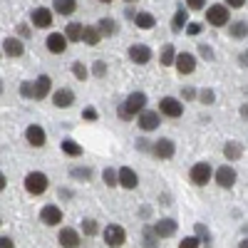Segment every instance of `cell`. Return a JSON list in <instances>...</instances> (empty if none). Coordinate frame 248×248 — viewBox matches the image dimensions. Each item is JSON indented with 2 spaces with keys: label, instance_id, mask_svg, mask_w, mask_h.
<instances>
[{
  "label": "cell",
  "instance_id": "6da1fadb",
  "mask_svg": "<svg viewBox=\"0 0 248 248\" xmlns=\"http://www.w3.org/2000/svg\"><path fill=\"white\" fill-rule=\"evenodd\" d=\"M144 105H147V94H144V92H132L127 99H124V105L117 109V114H119L122 119H132L134 114L139 117L144 109H147Z\"/></svg>",
  "mask_w": 248,
  "mask_h": 248
},
{
  "label": "cell",
  "instance_id": "7a4b0ae2",
  "mask_svg": "<svg viewBox=\"0 0 248 248\" xmlns=\"http://www.w3.org/2000/svg\"><path fill=\"white\" fill-rule=\"evenodd\" d=\"M47 176L43 174V171H32V174H28L25 176V189L32 194V196H40V194H45L47 191Z\"/></svg>",
  "mask_w": 248,
  "mask_h": 248
},
{
  "label": "cell",
  "instance_id": "3957f363",
  "mask_svg": "<svg viewBox=\"0 0 248 248\" xmlns=\"http://www.w3.org/2000/svg\"><path fill=\"white\" fill-rule=\"evenodd\" d=\"M206 20H209V25H214V28L229 25V8L226 5H211L206 10Z\"/></svg>",
  "mask_w": 248,
  "mask_h": 248
},
{
  "label": "cell",
  "instance_id": "277c9868",
  "mask_svg": "<svg viewBox=\"0 0 248 248\" xmlns=\"http://www.w3.org/2000/svg\"><path fill=\"white\" fill-rule=\"evenodd\" d=\"M124 241H127V233H124L122 226L109 223L107 229H105V243H107L109 248H119V246H124Z\"/></svg>",
  "mask_w": 248,
  "mask_h": 248
},
{
  "label": "cell",
  "instance_id": "5b68a950",
  "mask_svg": "<svg viewBox=\"0 0 248 248\" xmlns=\"http://www.w3.org/2000/svg\"><path fill=\"white\" fill-rule=\"evenodd\" d=\"M159 112H161L164 117L176 119V117L184 114V105H181L179 99H174V97H161V102H159Z\"/></svg>",
  "mask_w": 248,
  "mask_h": 248
},
{
  "label": "cell",
  "instance_id": "8992f818",
  "mask_svg": "<svg viewBox=\"0 0 248 248\" xmlns=\"http://www.w3.org/2000/svg\"><path fill=\"white\" fill-rule=\"evenodd\" d=\"M211 164H206V161H199V164H194L191 167V181L196 184V186H203V184H209V179H211Z\"/></svg>",
  "mask_w": 248,
  "mask_h": 248
},
{
  "label": "cell",
  "instance_id": "52a82bcc",
  "mask_svg": "<svg viewBox=\"0 0 248 248\" xmlns=\"http://www.w3.org/2000/svg\"><path fill=\"white\" fill-rule=\"evenodd\" d=\"M214 176H216V184L221 186V189H231V186L236 184V171L231 167H226V164H223L221 169H216Z\"/></svg>",
  "mask_w": 248,
  "mask_h": 248
},
{
  "label": "cell",
  "instance_id": "ba28073f",
  "mask_svg": "<svg viewBox=\"0 0 248 248\" xmlns=\"http://www.w3.org/2000/svg\"><path fill=\"white\" fill-rule=\"evenodd\" d=\"M25 139L30 147H45V129L40 127V124H30L25 129Z\"/></svg>",
  "mask_w": 248,
  "mask_h": 248
},
{
  "label": "cell",
  "instance_id": "9c48e42d",
  "mask_svg": "<svg viewBox=\"0 0 248 248\" xmlns=\"http://www.w3.org/2000/svg\"><path fill=\"white\" fill-rule=\"evenodd\" d=\"M139 129L141 132H154L156 127H159V114L156 112H149V109H144L141 114H139Z\"/></svg>",
  "mask_w": 248,
  "mask_h": 248
},
{
  "label": "cell",
  "instance_id": "30bf717a",
  "mask_svg": "<svg viewBox=\"0 0 248 248\" xmlns=\"http://www.w3.org/2000/svg\"><path fill=\"white\" fill-rule=\"evenodd\" d=\"M176 70H179L181 75H191V72L196 70V57L189 55V52L176 55Z\"/></svg>",
  "mask_w": 248,
  "mask_h": 248
},
{
  "label": "cell",
  "instance_id": "8fae6325",
  "mask_svg": "<svg viewBox=\"0 0 248 248\" xmlns=\"http://www.w3.org/2000/svg\"><path fill=\"white\" fill-rule=\"evenodd\" d=\"M67 43H70L67 35H62V32H52V35L47 37V43H45V45H47V50H50V52L60 55V52H65Z\"/></svg>",
  "mask_w": 248,
  "mask_h": 248
},
{
  "label": "cell",
  "instance_id": "7c38bea8",
  "mask_svg": "<svg viewBox=\"0 0 248 248\" xmlns=\"http://www.w3.org/2000/svg\"><path fill=\"white\" fill-rule=\"evenodd\" d=\"M40 218H43L45 226H57V223H62V211L57 206H45V209L40 211Z\"/></svg>",
  "mask_w": 248,
  "mask_h": 248
},
{
  "label": "cell",
  "instance_id": "4fadbf2b",
  "mask_svg": "<svg viewBox=\"0 0 248 248\" xmlns=\"http://www.w3.org/2000/svg\"><path fill=\"white\" fill-rule=\"evenodd\" d=\"M57 241H60L62 248H77L79 246V233L75 229H62L60 236H57Z\"/></svg>",
  "mask_w": 248,
  "mask_h": 248
},
{
  "label": "cell",
  "instance_id": "5bb4252c",
  "mask_svg": "<svg viewBox=\"0 0 248 248\" xmlns=\"http://www.w3.org/2000/svg\"><path fill=\"white\" fill-rule=\"evenodd\" d=\"M129 57L137 62V65H147V62L152 60V50L147 45H132L129 47Z\"/></svg>",
  "mask_w": 248,
  "mask_h": 248
},
{
  "label": "cell",
  "instance_id": "9a60e30c",
  "mask_svg": "<svg viewBox=\"0 0 248 248\" xmlns=\"http://www.w3.org/2000/svg\"><path fill=\"white\" fill-rule=\"evenodd\" d=\"M32 25L35 28H50L52 25V10H47V8L32 10Z\"/></svg>",
  "mask_w": 248,
  "mask_h": 248
},
{
  "label": "cell",
  "instance_id": "2e32d148",
  "mask_svg": "<svg viewBox=\"0 0 248 248\" xmlns=\"http://www.w3.org/2000/svg\"><path fill=\"white\" fill-rule=\"evenodd\" d=\"M152 149L159 159H171L174 156V141L171 139H159V141H154Z\"/></svg>",
  "mask_w": 248,
  "mask_h": 248
},
{
  "label": "cell",
  "instance_id": "e0dca14e",
  "mask_svg": "<svg viewBox=\"0 0 248 248\" xmlns=\"http://www.w3.org/2000/svg\"><path fill=\"white\" fill-rule=\"evenodd\" d=\"M154 231H156L159 238H169V236L176 233V221H174V218H161V221L154 226Z\"/></svg>",
  "mask_w": 248,
  "mask_h": 248
},
{
  "label": "cell",
  "instance_id": "ac0fdd59",
  "mask_svg": "<svg viewBox=\"0 0 248 248\" xmlns=\"http://www.w3.org/2000/svg\"><path fill=\"white\" fill-rule=\"evenodd\" d=\"M137 184H139V179H137L134 169H129V167L119 169V186H124V189H137Z\"/></svg>",
  "mask_w": 248,
  "mask_h": 248
},
{
  "label": "cell",
  "instance_id": "d6986e66",
  "mask_svg": "<svg viewBox=\"0 0 248 248\" xmlns=\"http://www.w3.org/2000/svg\"><path fill=\"white\" fill-rule=\"evenodd\" d=\"M23 43H20V40L17 37H5L3 40V52L8 55V57H20V55H23Z\"/></svg>",
  "mask_w": 248,
  "mask_h": 248
},
{
  "label": "cell",
  "instance_id": "ffe728a7",
  "mask_svg": "<svg viewBox=\"0 0 248 248\" xmlns=\"http://www.w3.org/2000/svg\"><path fill=\"white\" fill-rule=\"evenodd\" d=\"M50 87H52V79L47 75H40L35 79V99H45L47 92H50Z\"/></svg>",
  "mask_w": 248,
  "mask_h": 248
},
{
  "label": "cell",
  "instance_id": "44dd1931",
  "mask_svg": "<svg viewBox=\"0 0 248 248\" xmlns=\"http://www.w3.org/2000/svg\"><path fill=\"white\" fill-rule=\"evenodd\" d=\"M52 102H55V107L65 109V107H70L72 102H75V92L72 90H57L55 97H52Z\"/></svg>",
  "mask_w": 248,
  "mask_h": 248
},
{
  "label": "cell",
  "instance_id": "7402d4cb",
  "mask_svg": "<svg viewBox=\"0 0 248 248\" xmlns=\"http://www.w3.org/2000/svg\"><path fill=\"white\" fill-rule=\"evenodd\" d=\"M154 15L152 13H137L134 15V25L139 28V30H149V28H154Z\"/></svg>",
  "mask_w": 248,
  "mask_h": 248
},
{
  "label": "cell",
  "instance_id": "603a6c76",
  "mask_svg": "<svg viewBox=\"0 0 248 248\" xmlns=\"http://www.w3.org/2000/svg\"><path fill=\"white\" fill-rule=\"evenodd\" d=\"M55 13H60V15H72L75 10H77V0H55Z\"/></svg>",
  "mask_w": 248,
  "mask_h": 248
},
{
  "label": "cell",
  "instance_id": "cb8c5ba5",
  "mask_svg": "<svg viewBox=\"0 0 248 248\" xmlns=\"http://www.w3.org/2000/svg\"><path fill=\"white\" fill-rule=\"evenodd\" d=\"M67 40L70 43H79L82 37H85V25H79V23H72V25H67Z\"/></svg>",
  "mask_w": 248,
  "mask_h": 248
},
{
  "label": "cell",
  "instance_id": "d4e9b609",
  "mask_svg": "<svg viewBox=\"0 0 248 248\" xmlns=\"http://www.w3.org/2000/svg\"><path fill=\"white\" fill-rule=\"evenodd\" d=\"M223 154H226V159L236 161V159L243 156V147H241L238 141H229V144H226V149H223Z\"/></svg>",
  "mask_w": 248,
  "mask_h": 248
},
{
  "label": "cell",
  "instance_id": "484cf974",
  "mask_svg": "<svg viewBox=\"0 0 248 248\" xmlns=\"http://www.w3.org/2000/svg\"><path fill=\"white\" fill-rule=\"evenodd\" d=\"M97 28H99L102 37H105V35H114V32H117V23H114L112 17H102L99 23H97Z\"/></svg>",
  "mask_w": 248,
  "mask_h": 248
},
{
  "label": "cell",
  "instance_id": "4316f807",
  "mask_svg": "<svg viewBox=\"0 0 248 248\" xmlns=\"http://www.w3.org/2000/svg\"><path fill=\"white\" fill-rule=\"evenodd\" d=\"M186 20H189L186 10H184V8H181V10H176V15H174V20H171V30H174V32H181V30L186 28Z\"/></svg>",
  "mask_w": 248,
  "mask_h": 248
},
{
  "label": "cell",
  "instance_id": "83f0119b",
  "mask_svg": "<svg viewBox=\"0 0 248 248\" xmlns=\"http://www.w3.org/2000/svg\"><path fill=\"white\" fill-rule=\"evenodd\" d=\"M85 40L87 45H99V40H102V32H99V28H94V25H90V28H85Z\"/></svg>",
  "mask_w": 248,
  "mask_h": 248
},
{
  "label": "cell",
  "instance_id": "f1b7e54d",
  "mask_svg": "<svg viewBox=\"0 0 248 248\" xmlns=\"http://www.w3.org/2000/svg\"><path fill=\"white\" fill-rule=\"evenodd\" d=\"M62 152H65L67 156H79L82 154V147H79L75 139H65V141H62Z\"/></svg>",
  "mask_w": 248,
  "mask_h": 248
},
{
  "label": "cell",
  "instance_id": "f546056e",
  "mask_svg": "<svg viewBox=\"0 0 248 248\" xmlns=\"http://www.w3.org/2000/svg\"><path fill=\"white\" fill-rule=\"evenodd\" d=\"M161 65L167 67V65H176V52H174V47L171 45H164V50H161Z\"/></svg>",
  "mask_w": 248,
  "mask_h": 248
},
{
  "label": "cell",
  "instance_id": "4dcf8cb0",
  "mask_svg": "<svg viewBox=\"0 0 248 248\" xmlns=\"http://www.w3.org/2000/svg\"><path fill=\"white\" fill-rule=\"evenodd\" d=\"M231 35L233 37H246L248 35V23H243V20H236V23H231Z\"/></svg>",
  "mask_w": 248,
  "mask_h": 248
},
{
  "label": "cell",
  "instance_id": "1f68e13d",
  "mask_svg": "<svg viewBox=\"0 0 248 248\" xmlns=\"http://www.w3.org/2000/svg\"><path fill=\"white\" fill-rule=\"evenodd\" d=\"M82 233H85V236H94L97 233V221H92V218L82 221Z\"/></svg>",
  "mask_w": 248,
  "mask_h": 248
},
{
  "label": "cell",
  "instance_id": "d6a6232c",
  "mask_svg": "<svg viewBox=\"0 0 248 248\" xmlns=\"http://www.w3.org/2000/svg\"><path fill=\"white\" fill-rule=\"evenodd\" d=\"M196 236H199V241H203V246H211V236L203 223H196Z\"/></svg>",
  "mask_w": 248,
  "mask_h": 248
},
{
  "label": "cell",
  "instance_id": "836d02e7",
  "mask_svg": "<svg viewBox=\"0 0 248 248\" xmlns=\"http://www.w3.org/2000/svg\"><path fill=\"white\" fill-rule=\"evenodd\" d=\"M105 181H107V186H119V171L105 169Z\"/></svg>",
  "mask_w": 248,
  "mask_h": 248
},
{
  "label": "cell",
  "instance_id": "e575fe53",
  "mask_svg": "<svg viewBox=\"0 0 248 248\" xmlns=\"http://www.w3.org/2000/svg\"><path fill=\"white\" fill-rule=\"evenodd\" d=\"M156 231L154 229H144V241H147V248H156Z\"/></svg>",
  "mask_w": 248,
  "mask_h": 248
},
{
  "label": "cell",
  "instance_id": "d590c367",
  "mask_svg": "<svg viewBox=\"0 0 248 248\" xmlns=\"http://www.w3.org/2000/svg\"><path fill=\"white\" fill-rule=\"evenodd\" d=\"M72 72H75L77 79H87V67L82 65V62H75V65H72Z\"/></svg>",
  "mask_w": 248,
  "mask_h": 248
},
{
  "label": "cell",
  "instance_id": "8d00e7d4",
  "mask_svg": "<svg viewBox=\"0 0 248 248\" xmlns=\"http://www.w3.org/2000/svg\"><path fill=\"white\" fill-rule=\"evenodd\" d=\"M20 94L23 97H35V82L30 85V82H23V85H20Z\"/></svg>",
  "mask_w": 248,
  "mask_h": 248
},
{
  "label": "cell",
  "instance_id": "74e56055",
  "mask_svg": "<svg viewBox=\"0 0 248 248\" xmlns=\"http://www.w3.org/2000/svg\"><path fill=\"white\" fill-rule=\"evenodd\" d=\"M72 176H75V179H90V176H92V171H90L87 167H85V169L77 167V169H72Z\"/></svg>",
  "mask_w": 248,
  "mask_h": 248
},
{
  "label": "cell",
  "instance_id": "f35d334b",
  "mask_svg": "<svg viewBox=\"0 0 248 248\" xmlns=\"http://www.w3.org/2000/svg\"><path fill=\"white\" fill-rule=\"evenodd\" d=\"M199 238H194V236H189V238H184L181 243H179V248H199Z\"/></svg>",
  "mask_w": 248,
  "mask_h": 248
},
{
  "label": "cell",
  "instance_id": "ab89813d",
  "mask_svg": "<svg viewBox=\"0 0 248 248\" xmlns=\"http://www.w3.org/2000/svg\"><path fill=\"white\" fill-rule=\"evenodd\" d=\"M92 72H94V77H105L107 75V65H105V62H94Z\"/></svg>",
  "mask_w": 248,
  "mask_h": 248
},
{
  "label": "cell",
  "instance_id": "60d3db41",
  "mask_svg": "<svg viewBox=\"0 0 248 248\" xmlns=\"http://www.w3.org/2000/svg\"><path fill=\"white\" fill-rule=\"evenodd\" d=\"M201 102H206V105H211V102H214V92L211 90H201Z\"/></svg>",
  "mask_w": 248,
  "mask_h": 248
},
{
  "label": "cell",
  "instance_id": "b9f144b4",
  "mask_svg": "<svg viewBox=\"0 0 248 248\" xmlns=\"http://www.w3.org/2000/svg\"><path fill=\"white\" fill-rule=\"evenodd\" d=\"M186 5H189L191 10H201L206 5V0H186Z\"/></svg>",
  "mask_w": 248,
  "mask_h": 248
},
{
  "label": "cell",
  "instance_id": "7bdbcfd3",
  "mask_svg": "<svg viewBox=\"0 0 248 248\" xmlns=\"http://www.w3.org/2000/svg\"><path fill=\"white\" fill-rule=\"evenodd\" d=\"M0 248H15V243H13V238H8V236H3V238H0Z\"/></svg>",
  "mask_w": 248,
  "mask_h": 248
},
{
  "label": "cell",
  "instance_id": "ee69618b",
  "mask_svg": "<svg viewBox=\"0 0 248 248\" xmlns=\"http://www.w3.org/2000/svg\"><path fill=\"white\" fill-rule=\"evenodd\" d=\"M186 32H189V35H199V32H201V25H199V23H191L189 28H186Z\"/></svg>",
  "mask_w": 248,
  "mask_h": 248
},
{
  "label": "cell",
  "instance_id": "f6af8a7d",
  "mask_svg": "<svg viewBox=\"0 0 248 248\" xmlns=\"http://www.w3.org/2000/svg\"><path fill=\"white\" fill-rule=\"evenodd\" d=\"M82 117H85V119H90V122H92V119H97V112H94L92 107H87L85 112H82Z\"/></svg>",
  "mask_w": 248,
  "mask_h": 248
},
{
  "label": "cell",
  "instance_id": "bcb514c9",
  "mask_svg": "<svg viewBox=\"0 0 248 248\" xmlns=\"http://www.w3.org/2000/svg\"><path fill=\"white\" fill-rule=\"evenodd\" d=\"M226 5H229V8H243L246 0H226Z\"/></svg>",
  "mask_w": 248,
  "mask_h": 248
},
{
  "label": "cell",
  "instance_id": "7dc6e473",
  "mask_svg": "<svg viewBox=\"0 0 248 248\" xmlns=\"http://www.w3.org/2000/svg\"><path fill=\"white\" fill-rule=\"evenodd\" d=\"M17 32L23 37H30V28H25V25H17Z\"/></svg>",
  "mask_w": 248,
  "mask_h": 248
},
{
  "label": "cell",
  "instance_id": "c3c4849f",
  "mask_svg": "<svg viewBox=\"0 0 248 248\" xmlns=\"http://www.w3.org/2000/svg\"><path fill=\"white\" fill-rule=\"evenodd\" d=\"M184 97H186V99H191V97H194V90H191V87H189V90H184Z\"/></svg>",
  "mask_w": 248,
  "mask_h": 248
},
{
  "label": "cell",
  "instance_id": "681fc988",
  "mask_svg": "<svg viewBox=\"0 0 248 248\" xmlns=\"http://www.w3.org/2000/svg\"><path fill=\"white\" fill-rule=\"evenodd\" d=\"M241 62H243V65H248V50H246V52L241 55Z\"/></svg>",
  "mask_w": 248,
  "mask_h": 248
},
{
  "label": "cell",
  "instance_id": "f907efd6",
  "mask_svg": "<svg viewBox=\"0 0 248 248\" xmlns=\"http://www.w3.org/2000/svg\"><path fill=\"white\" fill-rule=\"evenodd\" d=\"M241 114H243V117H248V105H243V107H241Z\"/></svg>",
  "mask_w": 248,
  "mask_h": 248
},
{
  "label": "cell",
  "instance_id": "816d5d0a",
  "mask_svg": "<svg viewBox=\"0 0 248 248\" xmlns=\"http://www.w3.org/2000/svg\"><path fill=\"white\" fill-rule=\"evenodd\" d=\"M238 248H248V238H243V241H241V246H238Z\"/></svg>",
  "mask_w": 248,
  "mask_h": 248
},
{
  "label": "cell",
  "instance_id": "f5cc1de1",
  "mask_svg": "<svg viewBox=\"0 0 248 248\" xmlns=\"http://www.w3.org/2000/svg\"><path fill=\"white\" fill-rule=\"evenodd\" d=\"M99 3H112V0H99Z\"/></svg>",
  "mask_w": 248,
  "mask_h": 248
},
{
  "label": "cell",
  "instance_id": "db71d44e",
  "mask_svg": "<svg viewBox=\"0 0 248 248\" xmlns=\"http://www.w3.org/2000/svg\"><path fill=\"white\" fill-rule=\"evenodd\" d=\"M127 3H137V0H127Z\"/></svg>",
  "mask_w": 248,
  "mask_h": 248
}]
</instances>
